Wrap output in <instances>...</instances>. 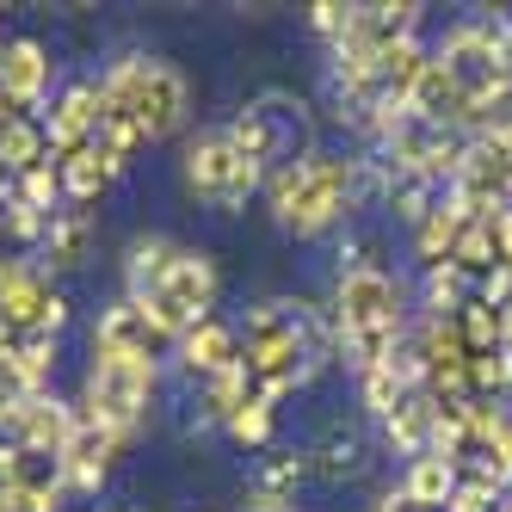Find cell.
I'll list each match as a JSON object with an SVG mask.
<instances>
[{"label": "cell", "mask_w": 512, "mask_h": 512, "mask_svg": "<svg viewBox=\"0 0 512 512\" xmlns=\"http://www.w3.org/2000/svg\"><path fill=\"white\" fill-rule=\"evenodd\" d=\"M7 488L13 494H31V500H62L68 494V475H62V457L56 451H19L13 445V469H7Z\"/></svg>", "instance_id": "ffe728a7"}, {"label": "cell", "mask_w": 512, "mask_h": 512, "mask_svg": "<svg viewBox=\"0 0 512 512\" xmlns=\"http://www.w3.org/2000/svg\"><path fill=\"white\" fill-rule=\"evenodd\" d=\"M179 340L161 334V321L142 309L136 297H118L112 309H105L93 321V352H118V358H136V364H161Z\"/></svg>", "instance_id": "8fae6325"}, {"label": "cell", "mask_w": 512, "mask_h": 512, "mask_svg": "<svg viewBox=\"0 0 512 512\" xmlns=\"http://www.w3.org/2000/svg\"><path fill=\"white\" fill-rule=\"evenodd\" d=\"M56 173H62V204H99L105 192H112V179L124 173V161H112L99 149V142H81V149L56 155Z\"/></svg>", "instance_id": "2e32d148"}, {"label": "cell", "mask_w": 512, "mask_h": 512, "mask_svg": "<svg viewBox=\"0 0 512 512\" xmlns=\"http://www.w3.org/2000/svg\"><path fill=\"white\" fill-rule=\"evenodd\" d=\"M389 204L401 210V216H408V223L420 229L426 223V210H432V186H414V179H395V186H389Z\"/></svg>", "instance_id": "d590c367"}, {"label": "cell", "mask_w": 512, "mask_h": 512, "mask_svg": "<svg viewBox=\"0 0 512 512\" xmlns=\"http://www.w3.org/2000/svg\"><path fill=\"white\" fill-rule=\"evenodd\" d=\"M272 210H278V229L290 235H321L334 229L340 216L358 198V161L334 155V149H309L303 161H290L266 179Z\"/></svg>", "instance_id": "7a4b0ae2"}, {"label": "cell", "mask_w": 512, "mask_h": 512, "mask_svg": "<svg viewBox=\"0 0 512 512\" xmlns=\"http://www.w3.org/2000/svg\"><path fill=\"white\" fill-rule=\"evenodd\" d=\"M75 414H81V408L56 401L50 389H44V395H25L19 408H13V420H7V445H19V451H56V457H62L68 432H75Z\"/></svg>", "instance_id": "5bb4252c"}, {"label": "cell", "mask_w": 512, "mask_h": 512, "mask_svg": "<svg viewBox=\"0 0 512 512\" xmlns=\"http://www.w3.org/2000/svg\"><path fill=\"white\" fill-rule=\"evenodd\" d=\"M457 340H463V352L475 358V352H494V346H506V327H500V309H488L482 297H469L457 315Z\"/></svg>", "instance_id": "4316f807"}, {"label": "cell", "mask_w": 512, "mask_h": 512, "mask_svg": "<svg viewBox=\"0 0 512 512\" xmlns=\"http://www.w3.org/2000/svg\"><path fill=\"white\" fill-rule=\"evenodd\" d=\"M149 401H155V364H136L118 352H93L87 358V377H81V414L105 432H118L124 445L136 438V426L149 420Z\"/></svg>", "instance_id": "5b68a950"}, {"label": "cell", "mask_w": 512, "mask_h": 512, "mask_svg": "<svg viewBox=\"0 0 512 512\" xmlns=\"http://www.w3.org/2000/svg\"><path fill=\"white\" fill-rule=\"evenodd\" d=\"M506 389H512V346L475 352L469 358V401H500Z\"/></svg>", "instance_id": "f546056e"}, {"label": "cell", "mask_w": 512, "mask_h": 512, "mask_svg": "<svg viewBox=\"0 0 512 512\" xmlns=\"http://www.w3.org/2000/svg\"><path fill=\"white\" fill-rule=\"evenodd\" d=\"M475 297V284L457 266H426V315H457Z\"/></svg>", "instance_id": "4dcf8cb0"}, {"label": "cell", "mask_w": 512, "mask_h": 512, "mask_svg": "<svg viewBox=\"0 0 512 512\" xmlns=\"http://www.w3.org/2000/svg\"><path fill=\"white\" fill-rule=\"evenodd\" d=\"M401 327H408L401 284L377 266H346L340 284H334V334H340V352L352 358L358 377L395 358Z\"/></svg>", "instance_id": "6da1fadb"}, {"label": "cell", "mask_w": 512, "mask_h": 512, "mask_svg": "<svg viewBox=\"0 0 512 512\" xmlns=\"http://www.w3.org/2000/svg\"><path fill=\"white\" fill-rule=\"evenodd\" d=\"M235 334H241V364H247L253 395H260L266 408H278L315 364L303 309L297 303H260V309H247V327H235Z\"/></svg>", "instance_id": "3957f363"}, {"label": "cell", "mask_w": 512, "mask_h": 512, "mask_svg": "<svg viewBox=\"0 0 512 512\" xmlns=\"http://www.w3.org/2000/svg\"><path fill=\"white\" fill-rule=\"evenodd\" d=\"M229 438H235V445H247V451H260L266 438H272V408H266V401H247V408L229 420Z\"/></svg>", "instance_id": "d6a6232c"}, {"label": "cell", "mask_w": 512, "mask_h": 512, "mask_svg": "<svg viewBox=\"0 0 512 512\" xmlns=\"http://www.w3.org/2000/svg\"><path fill=\"white\" fill-rule=\"evenodd\" d=\"M303 475H309V463H303L297 451H284V457H272V463L260 469V494H272V500H284L290 488H297V482H303Z\"/></svg>", "instance_id": "836d02e7"}, {"label": "cell", "mask_w": 512, "mask_h": 512, "mask_svg": "<svg viewBox=\"0 0 512 512\" xmlns=\"http://www.w3.org/2000/svg\"><path fill=\"white\" fill-rule=\"evenodd\" d=\"M223 136L235 142L247 161H260L266 173H278V167L309 155V112L290 93H260L241 118L223 124Z\"/></svg>", "instance_id": "8992f818"}, {"label": "cell", "mask_w": 512, "mask_h": 512, "mask_svg": "<svg viewBox=\"0 0 512 512\" xmlns=\"http://www.w3.org/2000/svg\"><path fill=\"white\" fill-rule=\"evenodd\" d=\"M68 303L50 284V272L38 260H0V327L19 334H62Z\"/></svg>", "instance_id": "30bf717a"}, {"label": "cell", "mask_w": 512, "mask_h": 512, "mask_svg": "<svg viewBox=\"0 0 512 512\" xmlns=\"http://www.w3.org/2000/svg\"><path fill=\"white\" fill-rule=\"evenodd\" d=\"M99 93L105 99H118L124 112L142 124V136L149 142H161V136H173L179 124H186V75H179L173 62H161V56H124V62H112L105 68V81H99Z\"/></svg>", "instance_id": "277c9868"}, {"label": "cell", "mask_w": 512, "mask_h": 512, "mask_svg": "<svg viewBox=\"0 0 512 512\" xmlns=\"http://www.w3.org/2000/svg\"><path fill=\"white\" fill-rule=\"evenodd\" d=\"M216 266H210V253H198V247H179L173 253V266H167V278L142 297V309H149L155 321H161V334H192L198 321H210V309H216Z\"/></svg>", "instance_id": "ba28073f"}, {"label": "cell", "mask_w": 512, "mask_h": 512, "mask_svg": "<svg viewBox=\"0 0 512 512\" xmlns=\"http://www.w3.org/2000/svg\"><path fill=\"white\" fill-rule=\"evenodd\" d=\"M432 420H438V408H432V395L426 389H414L401 408L383 420V438L401 451V457H426L432 451Z\"/></svg>", "instance_id": "44dd1931"}, {"label": "cell", "mask_w": 512, "mask_h": 512, "mask_svg": "<svg viewBox=\"0 0 512 512\" xmlns=\"http://www.w3.org/2000/svg\"><path fill=\"white\" fill-rule=\"evenodd\" d=\"M118 451H124L118 432H105V426H93L87 414H75V432H68V445H62V475H68V488H75V494H99V482L112 475Z\"/></svg>", "instance_id": "4fadbf2b"}, {"label": "cell", "mask_w": 512, "mask_h": 512, "mask_svg": "<svg viewBox=\"0 0 512 512\" xmlns=\"http://www.w3.org/2000/svg\"><path fill=\"white\" fill-rule=\"evenodd\" d=\"M445 198L469 216H494V210H512V142L500 130H482V136H469V149L451 173V186Z\"/></svg>", "instance_id": "9c48e42d"}, {"label": "cell", "mask_w": 512, "mask_h": 512, "mask_svg": "<svg viewBox=\"0 0 512 512\" xmlns=\"http://www.w3.org/2000/svg\"><path fill=\"white\" fill-rule=\"evenodd\" d=\"M173 253H179V247H173L167 235H142V241L130 247V266H124V278H130V290H124V297H136V303L149 297V290H155V284L167 278Z\"/></svg>", "instance_id": "d4e9b609"}, {"label": "cell", "mask_w": 512, "mask_h": 512, "mask_svg": "<svg viewBox=\"0 0 512 512\" xmlns=\"http://www.w3.org/2000/svg\"><path fill=\"white\" fill-rule=\"evenodd\" d=\"M179 358H186V371L192 377H216V371H229V364H241V334H235V327L229 321H198L192 327V334H179Z\"/></svg>", "instance_id": "e0dca14e"}, {"label": "cell", "mask_w": 512, "mask_h": 512, "mask_svg": "<svg viewBox=\"0 0 512 512\" xmlns=\"http://www.w3.org/2000/svg\"><path fill=\"white\" fill-rule=\"evenodd\" d=\"M44 223H50V216L25 210L19 198H7V204H0V235H13V241H44Z\"/></svg>", "instance_id": "e575fe53"}, {"label": "cell", "mask_w": 512, "mask_h": 512, "mask_svg": "<svg viewBox=\"0 0 512 512\" xmlns=\"http://www.w3.org/2000/svg\"><path fill=\"white\" fill-rule=\"evenodd\" d=\"M488 229H494V253H500V266L512 272V210H494V216H488Z\"/></svg>", "instance_id": "f35d334b"}, {"label": "cell", "mask_w": 512, "mask_h": 512, "mask_svg": "<svg viewBox=\"0 0 512 512\" xmlns=\"http://www.w3.org/2000/svg\"><path fill=\"white\" fill-rule=\"evenodd\" d=\"M445 266H457L469 284L475 278H488L494 266H500V253H494V229H488V216H475V223H463V235H457V247H451V260Z\"/></svg>", "instance_id": "484cf974"}, {"label": "cell", "mask_w": 512, "mask_h": 512, "mask_svg": "<svg viewBox=\"0 0 512 512\" xmlns=\"http://www.w3.org/2000/svg\"><path fill=\"white\" fill-rule=\"evenodd\" d=\"M44 161H56V155H50L38 118H7V124H0V173H7V179L44 167Z\"/></svg>", "instance_id": "603a6c76"}, {"label": "cell", "mask_w": 512, "mask_h": 512, "mask_svg": "<svg viewBox=\"0 0 512 512\" xmlns=\"http://www.w3.org/2000/svg\"><path fill=\"white\" fill-rule=\"evenodd\" d=\"M463 223H469V216L445 198V204H432L426 210V223L414 229V247H420V260L426 266H445L451 260V247H457V235H463Z\"/></svg>", "instance_id": "cb8c5ba5"}, {"label": "cell", "mask_w": 512, "mask_h": 512, "mask_svg": "<svg viewBox=\"0 0 512 512\" xmlns=\"http://www.w3.org/2000/svg\"><path fill=\"white\" fill-rule=\"evenodd\" d=\"M87 241H93V210H56L44 223V272H68L87 260Z\"/></svg>", "instance_id": "d6986e66"}, {"label": "cell", "mask_w": 512, "mask_h": 512, "mask_svg": "<svg viewBox=\"0 0 512 512\" xmlns=\"http://www.w3.org/2000/svg\"><path fill=\"white\" fill-rule=\"evenodd\" d=\"M0 512H56V506H50V500H31V494H13V488H7V494H0Z\"/></svg>", "instance_id": "ab89813d"}, {"label": "cell", "mask_w": 512, "mask_h": 512, "mask_svg": "<svg viewBox=\"0 0 512 512\" xmlns=\"http://www.w3.org/2000/svg\"><path fill=\"white\" fill-rule=\"evenodd\" d=\"M358 395H364V408H371L377 420H389L401 401L414 395V383L401 377V371H395V358H389V364H377V371H364V377H358Z\"/></svg>", "instance_id": "f1b7e54d"}, {"label": "cell", "mask_w": 512, "mask_h": 512, "mask_svg": "<svg viewBox=\"0 0 512 512\" xmlns=\"http://www.w3.org/2000/svg\"><path fill=\"white\" fill-rule=\"evenodd\" d=\"M457 463L451 457H438V451H426V457H408V475H401V494H408L420 512H445V500L457 494Z\"/></svg>", "instance_id": "ac0fdd59"}, {"label": "cell", "mask_w": 512, "mask_h": 512, "mask_svg": "<svg viewBox=\"0 0 512 512\" xmlns=\"http://www.w3.org/2000/svg\"><path fill=\"white\" fill-rule=\"evenodd\" d=\"M346 13H352V7H340V0H315V7H309V25L321 31V38H340V31H346Z\"/></svg>", "instance_id": "74e56055"}, {"label": "cell", "mask_w": 512, "mask_h": 512, "mask_svg": "<svg viewBox=\"0 0 512 512\" xmlns=\"http://www.w3.org/2000/svg\"><path fill=\"white\" fill-rule=\"evenodd\" d=\"M260 186H266V167L247 161L223 130H204L186 142V192L204 198L210 210H241Z\"/></svg>", "instance_id": "52a82bcc"}, {"label": "cell", "mask_w": 512, "mask_h": 512, "mask_svg": "<svg viewBox=\"0 0 512 512\" xmlns=\"http://www.w3.org/2000/svg\"><path fill=\"white\" fill-rule=\"evenodd\" d=\"M247 401H260V395H253V383H247V364H229V371H216V377L204 383V408L223 420V426L247 408Z\"/></svg>", "instance_id": "83f0119b"}, {"label": "cell", "mask_w": 512, "mask_h": 512, "mask_svg": "<svg viewBox=\"0 0 512 512\" xmlns=\"http://www.w3.org/2000/svg\"><path fill=\"white\" fill-rule=\"evenodd\" d=\"M44 93H50V50H44L38 38L0 44V105H13V112L38 118Z\"/></svg>", "instance_id": "7c38bea8"}, {"label": "cell", "mask_w": 512, "mask_h": 512, "mask_svg": "<svg viewBox=\"0 0 512 512\" xmlns=\"http://www.w3.org/2000/svg\"><path fill=\"white\" fill-rule=\"evenodd\" d=\"M38 124H44L50 155H68V149H81V142H93V124H99V81L62 87V93L50 99V112H38Z\"/></svg>", "instance_id": "9a60e30c"}, {"label": "cell", "mask_w": 512, "mask_h": 512, "mask_svg": "<svg viewBox=\"0 0 512 512\" xmlns=\"http://www.w3.org/2000/svg\"><path fill=\"white\" fill-rule=\"evenodd\" d=\"M56 334H19L13 340V352L7 358H0V364H7V371H13V383L25 389V395H44L50 389V377H56Z\"/></svg>", "instance_id": "7402d4cb"}, {"label": "cell", "mask_w": 512, "mask_h": 512, "mask_svg": "<svg viewBox=\"0 0 512 512\" xmlns=\"http://www.w3.org/2000/svg\"><path fill=\"white\" fill-rule=\"evenodd\" d=\"M13 198H19L25 210H38V216H56V204H62V173H56V161L19 173V179H13Z\"/></svg>", "instance_id": "1f68e13d"}, {"label": "cell", "mask_w": 512, "mask_h": 512, "mask_svg": "<svg viewBox=\"0 0 512 512\" xmlns=\"http://www.w3.org/2000/svg\"><path fill=\"white\" fill-rule=\"evenodd\" d=\"M241 512H290V500H272V494H253Z\"/></svg>", "instance_id": "60d3db41"}, {"label": "cell", "mask_w": 512, "mask_h": 512, "mask_svg": "<svg viewBox=\"0 0 512 512\" xmlns=\"http://www.w3.org/2000/svg\"><path fill=\"white\" fill-rule=\"evenodd\" d=\"M494 506H500V494L482 482H457V494L445 500V512H494Z\"/></svg>", "instance_id": "8d00e7d4"}]
</instances>
